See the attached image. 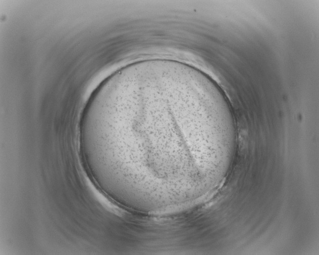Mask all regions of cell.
Instances as JSON below:
<instances>
[{"label": "cell", "mask_w": 319, "mask_h": 255, "mask_svg": "<svg viewBox=\"0 0 319 255\" xmlns=\"http://www.w3.org/2000/svg\"><path fill=\"white\" fill-rule=\"evenodd\" d=\"M82 127L122 181L155 192L214 177L237 132L228 100L211 78L162 59L131 64L107 78Z\"/></svg>", "instance_id": "obj_1"}]
</instances>
